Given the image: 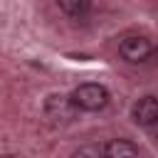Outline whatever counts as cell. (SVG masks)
Returning a JSON list of instances; mask_svg holds the SVG:
<instances>
[{
	"instance_id": "obj_4",
	"label": "cell",
	"mask_w": 158,
	"mask_h": 158,
	"mask_svg": "<svg viewBox=\"0 0 158 158\" xmlns=\"http://www.w3.org/2000/svg\"><path fill=\"white\" fill-rule=\"evenodd\" d=\"M133 121L143 128H151L158 121V99L156 96H143L133 106Z\"/></svg>"
},
{
	"instance_id": "obj_2",
	"label": "cell",
	"mask_w": 158,
	"mask_h": 158,
	"mask_svg": "<svg viewBox=\"0 0 158 158\" xmlns=\"http://www.w3.org/2000/svg\"><path fill=\"white\" fill-rule=\"evenodd\" d=\"M77 111H79V106L74 104L72 96L52 94V96H47V101H44V114H47L54 123H69V121H74Z\"/></svg>"
},
{
	"instance_id": "obj_5",
	"label": "cell",
	"mask_w": 158,
	"mask_h": 158,
	"mask_svg": "<svg viewBox=\"0 0 158 158\" xmlns=\"http://www.w3.org/2000/svg\"><path fill=\"white\" fill-rule=\"evenodd\" d=\"M104 153L111 156V158H131V156H138V148L133 143L123 141V138H116V141L104 146Z\"/></svg>"
},
{
	"instance_id": "obj_7",
	"label": "cell",
	"mask_w": 158,
	"mask_h": 158,
	"mask_svg": "<svg viewBox=\"0 0 158 158\" xmlns=\"http://www.w3.org/2000/svg\"><path fill=\"white\" fill-rule=\"evenodd\" d=\"M77 153H79V156H96V158H99V156L104 153V148H101V146H84V148H79Z\"/></svg>"
},
{
	"instance_id": "obj_8",
	"label": "cell",
	"mask_w": 158,
	"mask_h": 158,
	"mask_svg": "<svg viewBox=\"0 0 158 158\" xmlns=\"http://www.w3.org/2000/svg\"><path fill=\"white\" fill-rule=\"evenodd\" d=\"M151 133H153V141H158V121L151 126Z\"/></svg>"
},
{
	"instance_id": "obj_3",
	"label": "cell",
	"mask_w": 158,
	"mask_h": 158,
	"mask_svg": "<svg viewBox=\"0 0 158 158\" xmlns=\"http://www.w3.org/2000/svg\"><path fill=\"white\" fill-rule=\"evenodd\" d=\"M118 52H121V57H123L126 62L136 64V62H143V59L151 54V42H148L143 35H128V37L121 40Z\"/></svg>"
},
{
	"instance_id": "obj_6",
	"label": "cell",
	"mask_w": 158,
	"mask_h": 158,
	"mask_svg": "<svg viewBox=\"0 0 158 158\" xmlns=\"http://www.w3.org/2000/svg\"><path fill=\"white\" fill-rule=\"evenodd\" d=\"M57 2L69 17H81L91 10V0H57Z\"/></svg>"
},
{
	"instance_id": "obj_1",
	"label": "cell",
	"mask_w": 158,
	"mask_h": 158,
	"mask_svg": "<svg viewBox=\"0 0 158 158\" xmlns=\"http://www.w3.org/2000/svg\"><path fill=\"white\" fill-rule=\"evenodd\" d=\"M72 99L81 111H99L109 104V91L101 84H79L72 91Z\"/></svg>"
}]
</instances>
